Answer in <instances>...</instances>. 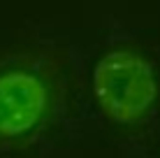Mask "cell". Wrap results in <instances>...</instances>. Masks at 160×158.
<instances>
[{
    "mask_svg": "<svg viewBox=\"0 0 160 158\" xmlns=\"http://www.w3.org/2000/svg\"><path fill=\"white\" fill-rule=\"evenodd\" d=\"M93 95L109 121L121 126L144 121L158 100L153 65L132 49H112L93 68Z\"/></svg>",
    "mask_w": 160,
    "mask_h": 158,
    "instance_id": "7a4b0ae2",
    "label": "cell"
},
{
    "mask_svg": "<svg viewBox=\"0 0 160 158\" xmlns=\"http://www.w3.org/2000/svg\"><path fill=\"white\" fill-rule=\"evenodd\" d=\"M63 61L56 49L0 58V146L23 144L49 123L60 100Z\"/></svg>",
    "mask_w": 160,
    "mask_h": 158,
    "instance_id": "6da1fadb",
    "label": "cell"
}]
</instances>
